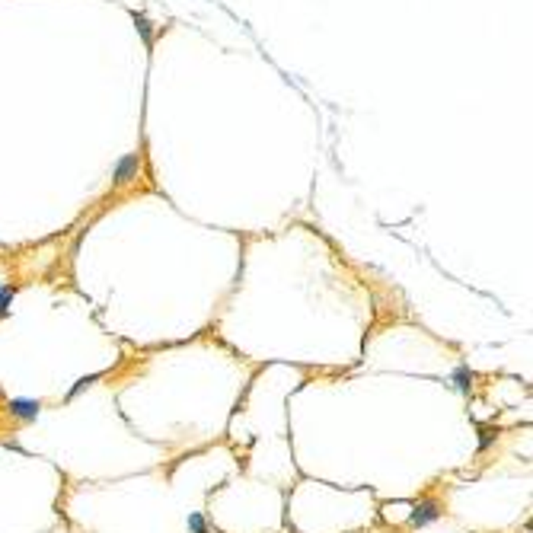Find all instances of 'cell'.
Instances as JSON below:
<instances>
[{
  "instance_id": "4",
  "label": "cell",
  "mask_w": 533,
  "mask_h": 533,
  "mask_svg": "<svg viewBox=\"0 0 533 533\" xmlns=\"http://www.w3.org/2000/svg\"><path fill=\"white\" fill-rule=\"evenodd\" d=\"M188 530H192V533H211L204 514H198V511H195V514H188Z\"/></svg>"
},
{
  "instance_id": "1",
  "label": "cell",
  "mask_w": 533,
  "mask_h": 533,
  "mask_svg": "<svg viewBox=\"0 0 533 533\" xmlns=\"http://www.w3.org/2000/svg\"><path fill=\"white\" fill-rule=\"evenodd\" d=\"M137 170H141V157L137 153H128V157H121L119 163H115V182H131L137 179Z\"/></svg>"
},
{
  "instance_id": "2",
  "label": "cell",
  "mask_w": 533,
  "mask_h": 533,
  "mask_svg": "<svg viewBox=\"0 0 533 533\" xmlns=\"http://www.w3.org/2000/svg\"><path fill=\"white\" fill-rule=\"evenodd\" d=\"M10 412L23 421H36L42 412V403L38 399H10Z\"/></svg>"
},
{
  "instance_id": "3",
  "label": "cell",
  "mask_w": 533,
  "mask_h": 533,
  "mask_svg": "<svg viewBox=\"0 0 533 533\" xmlns=\"http://www.w3.org/2000/svg\"><path fill=\"white\" fill-rule=\"evenodd\" d=\"M441 518V511H437V502H421L419 508L412 511V527H425V524H431V520H437Z\"/></svg>"
},
{
  "instance_id": "8",
  "label": "cell",
  "mask_w": 533,
  "mask_h": 533,
  "mask_svg": "<svg viewBox=\"0 0 533 533\" xmlns=\"http://www.w3.org/2000/svg\"><path fill=\"white\" fill-rule=\"evenodd\" d=\"M93 380H96V377H83L80 383H74V390H70V396H77V393H83V390H87V386H90Z\"/></svg>"
},
{
  "instance_id": "5",
  "label": "cell",
  "mask_w": 533,
  "mask_h": 533,
  "mask_svg": "<svg viewBox=\"0 0 533 533\" xmlns=\"http://www.w3.org/2000/svg\"><path fill=\"white\" fill-rule=\"evenodd\" d=\"M10 303H13V287H3V285H0V320L10 313Z\"/></svg>"
},
{
  "instance_id": "6",
  "label": "cell",
  "mask_w": 533,
  "mask_h": 533,
  "mask_svg": "<svg viewBox=\"0 0 533 533\" xmlns=\"http://www.w3.org/2000/svg\"><path fill=\"white\" fill-rule=\"evenodd\" d=\"M453 380H457L460 390H470V380H473V374H470V368H457V370H453Z\"/></svg>"
},
{
  "instance_id": "7",
  "label": "cell",
  "mask_w": 533,
  "mask_h": 533,
  "mask_svg": "<svg viewBox=\"0 0 533 533\" xmlns=\"http://www.w3.org/2000/svg\"><path fill=\"white\" fill-rule=\"evenodd\" d=\"M137 29H141L144 42H151V20H144V16H137Z\"/></svg>"
}]
</instances>
